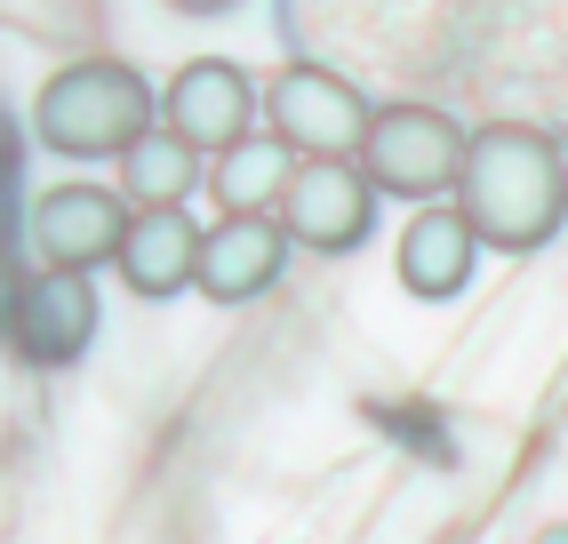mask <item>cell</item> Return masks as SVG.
I'll return each instance as SVG.
<instances>
[{
    "label": "cell",
    "mask_w": 568,
    "mask_h": 544,
    "mask_svg": "<svg viewBox=\"0 0 568 544\" xmlns=\"http://www.w3.org/2000/svg\"><path fill=\"white\" fill-rule=\"evenodd\" d=\"M537 544H568V521H560V528H545V536H537Z\"/></svg>",
    "instance_id": "9a60e30c"
},
{
    "label": "cell",
    "mask_w": 568,
    "mask_h": 544,
    "mask_svg": "<svg viewBox=\"0 0 568 544\" xmlns=\"http://www.w3.org/2000/svg\"><path fill=\"white\" fill-rule=\"evenodd\" d=\"M129 201L121 192H104V184H57L32 201V241H41L49 264L64 272H97L121 256V232H129Z\"/></svg>",
    "instance_id": "ba28073f"
},
{
    "label": "cell",
    "mask_w": 568,
    "mask_h": 544,
    "mask_svg": "<svg viewBox=\"0 0 568 544\" xmlns=\"http://www.w3.org/2000/svg\"><path fill=\"white\" fill-rule=\"evenodd\" d=\"M112 264H121V281L136 296H176L201 281V224L184 209H136Z\"/></svg>",
    "instance_id": "8fae6325"
},
{
    "label": "cell",
    "mask_w": 568,
    "mask_h": 544,
    "mask_svg": "<svg viewBox=\"0 0 568 544\" xmlns=\"http://www.w3.org/2000/svg\"><path fill=\"white\" fill-rule=\"evenodd\" d=\"M288 177H296V152L281 137H241L233 152H216V161H209V192H216L224 216H273Z\"/></svg>",
    "instance_id": "7c38bea8"
},
{
    "label": "cell",
    "mask_w": 568,
    "mask_h": 544,
    "mask_svg": "<svg viewBox=\"0 0 568 544\" xmlns=\"http://www.w3.org/2000/svg\"><path fill=\"white\" fill-rule=\"evenodd\" d=\"M448 201L465 209V224L480 232V249H505V256H528L545 249L552 232L568 224V161L545 129H520V121H497L465 144V177Z\"/></svg>",
    "instance_id": "6da1fadb"
},
{
    "label": "cell",
    "mask_w": 568,
    "mask_h": 544,
    "mask_svg": "<svg viewBox=\"0 0 568 544\" xmlns=\"http://www.w3.org/2000/svg\"><path fill=\"white\" fill-rule=\"evenodd\" d=\"M169 9H176V17H224L233 0H169Z\"/></svg>",
    "instance_id": "5bb4252c"
},
{
    "label": "cell",
    "mask_w": 568,
    "mask_h": 544,
    "mask_svg": "<svg viewBox=\"0 0 568 544\" xmlns=\"http://www.w3.org/2000/svg\"><path fill=\"white\" fill-rule=\"evenodd\" d=\"M89 336H97V281L89 272H32V281L9 296V344L24 361H41V369H64V361H81L89 353Z\"/></svg>",
    "instance_id": "52a82bcc"
},
{
    "label": "cell",
    "mask_w": 568,
    "mask_h": 544,
    "mask_svg": "<svg viewBox=\"0 0 568 544\" xmlns=\"http://www.w3.org/2000/svg\"><path fill=\"white\" fill-rule=\"evenodd\" d=\"M281 264H288V232L281 216H216L201 232V296L209 304H248L281 281Z\"/></svg>",
    "instance_id": "30bf717a"
},
{
    "label": "cell",
    "mask_w": 568,
    "mask_h": 544,
    "mask_svg": "<svg viewBox=\"0 0 568 544\" xmlns=\"http://www.w3.org/2000/svg\"><path fill=\"white\" fill-rule=\"evenodd\" d=\"M201 177H209L201 152L184 144L176 129H153V137H136V144L121 152V201H129V209H184Z\"/></svg>",
    "instance_id": "4fadbf2b"
},
{
    "label": "cell",
    "mask_w": 568,
    "mask_h": 544,
    "mask_svg": "<svg viewBox=\"0 0 568 544\" xmlns=\"http://www.w3.org/2000/svg\"><path fill=\"white\" fill-rule=\"evenodd\" d=\"M153 121H161V97L112 57L64 64L32 97V137L49 152H64V161H121L136 137H153Z\"/></svg>",
    "instance_id": "7a4b0ae2"
},
{
    "label": "cell",
    "mask_w": 568,
    "mask_h": 544,
    "mask_svg": "<svg viewBox=\"0 0 568 544\" xmlns=\"http://www.w3.org/2000/svg\"><path fill=\"white\" fill-rule=\"evenodd\" d=\"M281 232L313 256H345L368 241L376 224V184L361 177V161H296L288 192H281Z\"/></svg>",
    "instance_id": "5b68a950"
},
{
    "label": "cell",
    "mask_w": 568,
    "mask_h": 544,
    "mask_svg": "<svg viewBox=\"0 0 568 544\" xmlns=\"http://www.w3.org/2000/svg\"><path fill=\"white\" fill-rule=\"evenodd\" d=\"M256 112H264V97H256V81H248L241 64L193 57V64L169 81V97H161V129H176L201 161H216V152H233V144L256 129Z\"/></svg>",
    "instance_id": "8992f818"
},
{
    "label": "cell",
    "mask_w": 568,
    "mask_h": 544,
    "mask_svg": "<svg viewBox=\"0 0 568 544\" xmlns=\"http://www.w3.org/2000/svg\"><path fill=\"white\" fill-rule=\"evenodd\" d=\"M473 264H480V232L465 224V209H457V201H425V209L400 224L393 272H400V289H408V296H425V304L465 296Z\"/></svg>",
    "instance_id": "9c48e42d"
},
{
    "label": "cell",
    "mask_w": 568,
    "mask_h": 544,
    "mask_svg": "<svg viewBox=\"0 0 568 544\" xmlns=\"http://www.w3.org/2000/svg\"><path fill=\"white\" fill-rule=\"evenodd\" d=\"M368 97L353 81H336L328 64H288L264 89V129H273L296 161H353L368 137Z\"/></svg>",
    "instance_id": "277c9868"
},
{
    "label": "cell",
    "mask_w": 568,
    "mask_h": 544,
    "mask_svg": "<svg viewBox=\"0 0 568 544\" xmlns=\"http://www.w3.org/2000/svg\"><path fill=\"white\" fill-rule=\"evenodd\" d=\"M465 129L448 121L440 104H376L368 112V137H361V177L393 201H448L465 177Z\"/></svg>",
    "instance_id": "3957f363"
}]
</instances>
